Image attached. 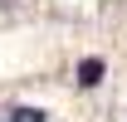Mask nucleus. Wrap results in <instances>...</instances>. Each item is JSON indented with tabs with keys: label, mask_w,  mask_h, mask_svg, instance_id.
I'll list each match as a JSON object with an SVG mask.
<instances>
[{
	"label": "nucleus",
	"mask_w": 127,
	"mask_h": 122,
	"mask_svg": "<svg viewBox=\"0 0 127 122\" xmlns=\"http://www.w3.org/2000/svg\"><path fill=\"white\" fill-rule=\"evenodd\" d=\"M98 78H103V59H83V68H78V83H83V88H93Z\"/></svg>",
	"instance_id": "f257e3e1"
},
{
	"label": "nucleus",
	"mask_w": 127,
	"mask_h": 122,
	"mask_svg": "<svg viewBox=\"0 0 127 122\" xmlns=\"http://www.w3.org/2000/svg\"><path fill=\"white\" fill-rule=\"evenodd\" d=\"M10 122H49V112H44V107H15Z\"/></svg>",
	"instance_id": "f03ea898"
}]
</instances>
